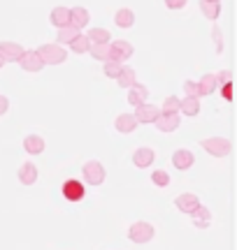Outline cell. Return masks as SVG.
Instances as JSON below:
<instances>
[{
    "label": "cell",
    "instance_id": "cell-1",
    "mask_svg": "<svg viewBox=\"0 0 237 250\" xmlns=\"http://www.w3.org/2000/svg\"><path fill=\"white\" fill-rule=\"evenodd\" d=\"M200 146L210 153V155H214V158H226V155H230V151H233V144H230V139H226V137H207V139L200 142Z\"/></svg>",
    "mask_w": 237,
    "mask_h": 250
},
{
    "label": "cell",
    "instance_id": "cell-2",
    "mask_svg": "<svg viewBox=\"0 0 237 250\" xmlns=\"http://www.w3.org/2000/svg\"><path fill=\"white\" fill-rule=\"evenodd\" d=\"M37 54H40L45 65H61L68 58V51L61 44H42L37 49Z\"/></svg>",
    "mask_w": 237,
    "mask_h": 250
},
{
    "label": "cell",
    "instance_id": "cell-3",
    "mask_svg": "<svg viewBox=\"0 0 237 250\" xmlns=\"http://www.w3.org/2000/svg\"><path fill=\"white\" fill-rule=\"evenodd\" d=\"M154 225L151 223H144V220H137V223L130 225V229H128V239L135 243H146L154 239Z\"/></svg>",
    "mask_w": 237,
    "mask_h": 250
},
{
    "label": "cell",
    "instance_id": "cell-4",
    "mask_svg": "<svg viewBox=\"0 0 237 250\" xmlns=\"http://www.w3.org/2000/svg\"><path fill=\"white\" fill-rule=\"evenodd\" d=\"M82 174H84V181L89 186H102L105 183V167H102L98 160H89L86 165L82 167Z\"/></svg>",
    "mask_w": 237,
    "mask_h": 250
},
{
    "label": "cell",
    "instance_id": "cell-5",
    "mask_svg": "<svg viewBox=\"0 0 237 250\" xmlns=\"http://www.w3.org/2000/svg\"><path fill=\"white\" fill-rule=\"evenodd\" d=\"M61 192H63V197L68 202H82L86 197V186L77 179H68L63 183V188H61Z\"/></svg>",
    "mask_w": 237,
    "mask_h": 250
},
{
    "label": "cell",
    "instance_id": "cell-6",
    "mask_svg": "<svg viewBox=\"0 0 237 250\" xmlns=\"http://www.w3.org/2000/svg\"><path fill=\"white\" fill-rule=\"evenodd\" d=\"M133 54H135V49H133L130 42H126V40H110V58H114L118 62H126Z\"/></svg>",
    "mask_w": 237,
    "mask_h": 250
},
{
    "label": "cell",
    "instance_id": "cell-7",
    "mask_svg": "<svg viewBox=\"0 0 237 250\" xmlns=\"http://www.w3.org/2000/svg\"><path fill=\"white\" fill-rule=\"evenodd\" d=\"M19 65H21V70L26 72H40L42 67H45V62H42V58H40V54L37 51H33V49H24V54L19 56Z\"/></svg>",
    "mask_w": 237,
    "mask_h": 250
},
{
    "label": "cell",
    "instance_id": "cell-8",
    "mask_svg": "<svg viewBox=\"0 0 237 250\" xmlns=\"http://www.w3.org/2000/svg\"><path fill=\"white\" fill-rule=\"evenodd\" d=\"M154 125L161 130V132H174L179 125H182V114H158L154 121Z\"/></svg>",
    "mask_w": 237,
    "mask_h": 250
},
{
    "label": "cell",
    "instance_id": "cell-9",
    "mask_svg": "<svg viewBox=\"0 0 237 250\" xmlns=\"http://www.w3.org/2000/svg\"><path fill=\"white\" fill-rule=\"evenodd\" d=\"M158 114H161V109L156 107V104H149V102H144V104L135 107V114H133V116H135L137 123L149 125V123H154Z\"/></svg>",
    "mask_w": 237,
    "mask_h": 250
},
{
    "label": "cell",
    "instance_id": "cell-10",
    "mask_svg": "<svg viewBox=\"0 0 237 250\" xmlns=\"http://www.w3.org/2000/svg\"><path fill=\"white\" fill-rule=\"evenodd\" d=\"M156 160V153L154 148H149V146H140L135 153H133V165L140 167V169H146V167H151Z\"/></svg>",
    "mask_w": 237,
    "mask_h": 250
},
{
    "label": "cell",
    "instance_id": "cell-11",
    "mask_svg": "<svg viewBox=\"0 0 237 250\" xmlns=\"http://www.w3.org/2000/svg\"><path fill=\"white\" fill-rule=\"evenodd\" d=\"M193 162H195V155H193L189 148H177V151L172 153V165H174V169H191L193 167Z\"/></svg>",
    "mask_w": 237,
    "mask_h": 250
},
{
    "label": "cell",
    "instance_id": "cell-12",
    "mask_svg": "<svg viewBox=\"0 0 237 250\" xmlns=\"http://www.w3.org/2000/svg\"><path fill=\"white\" fill-rule=\"evenodd\" d=\"M146 100H149V88H146L144 83H133L130 88H128V102L133 104V107H140V104H144Z\"/></svg>",
    "mask_w": 237,
    "mask_h": 250
},
{
    "label": "cell",
    "instance_id": "cell-13",
    "mask_svg": "<svg viewBox=\"0 0 237 250\" xmlns=\"http://www.w3.org/2000/svg\"><path fill=\"white\" fill-rule=\"evenodd\" d=\"M189 215L193 218V225H195L198 229H207V227H210V223H212L210 208H207V206H202V204L195 206V208H193Z\"/></svg>",
    "mask_w": 237,
    "mask_h": 250
},
{
    "label": "cell",
    "instance_id": "cell-14",
    "mask_svg": "<svg viewBox=\"0 0 237 250\" xmlns=\"http://www.w3.org/2000/svg\"><path fill=\"white\" fill-rule=\"evenodd\" d=\"M198 204H200V199H198V195H193V192H182V195L174 199V206H177L182 213H191Z\"/></svg>",
    "mask_w": 237,
    "mask_h": 250
},
{
    "label": "cell",
    "instance_id": "cell-15",
    "mask_svg": "<svg viewBox=\"0 0 237 250\" xmlns=\"http://www.w3.org/2000/svg\"><path fill=\"white\" fill-rule=\"evenodd\" d=\"M179 114H184V116H198L200 114V98L186 95L184 100H179Z\"/></svg>",
    "mask_w": 237,
    "mask_h": 250
},
{
    "label": "cell",
    "instance_id": "cell-16",
    "mask_svg": "<svg viewBox=\"0 0 237 250\" xmlns=\"http://www.w3.org/2000/svg\"><path fill=\"white\" fill-rule=\"evenodd\" d=\"M137 125H140V123L135 121V116H133V114H118L117 121H114V127H117V132H121V134H130Z\"/></svg>",
    "mask_w": 237,
    "mask_h": 250
},
{
    "label": "cell",
    "instance_id": "cell-17",
    "mask_svg": "<svg viewBox=\"0 0 237 250\" xmlns=\"http://www.w3.org/2000/svg\"><path fill=\"white\" fill-rule=\"evenodd\" d=\"M24 54V46L17 42H0V56L5 58V62L19 61V56Z\"/></svg>",
    "mask_w": 237,
    "mask_h": 250
},
{
    "label": "cell",
    "instance_id": "cell-18",
    "mask_svg": "<svg viewBox=\"0 0 237 250\" xmlns=\"http://www.w3.org/2000/svg\"><path fill=\"white\" fill-rule=\"evenodd\" d=\"M45 139L40 137V134H28L26 139H24V151L28 155H40V153L45 151Z\"/></svg>",
    "mask_w": 237,
    "mask_h": 250
},
{
    "label": "cell",
    "instance_id": "cell-19",
    "mask_svg": "<svg viewBox=\"0 0 237 250\" xmlns=\"http://www.w3.org/2000/svg\"><path fill=\"white\" fill-rule=\"evenodd\" d=\"M89 21H91V14H89V9L86 7H72L70 9V26L82 30L84 26H89Z\"/></svg>",
    "mask_w": 237,
    "mask_h": 250
},
{
    "label": "cell",
    "instance_id": "cell-20",
    "mask_svg": "<svg viewBox=\"0 0 237 250\" xmlns=\"http://www.w3.org/2000/svg\"><path fill=\"white\" fill-rule=\"evenodd\" d=\"M49 21H51V26H56V28L70 26V7H54L51 14H49Z\"/></svg>",
    "mask_w": 237,
    "mask_h": 250
},
{
    "label": "cell",
    "instance_id": "cell-21",
    "mask_svg": "<svg viewBox=\"0 0 237 250\" xmlns=\"http://www.w3.org/2000/svg\"><path fill=\"white\" fill-rule=\"evenodd\" d=\"M195 83H198V98L212 95L214 90L219 88V86H216V77H214V74H202L200 81H195Z\"/></svg>",
    "mask_w": 237,
    "mask_h": 250
},
{
    "label": "cell",
    "instance_id": "cell-22",
    "mask_svg": "<svg viewBox=\"0 0 237 250\" xmlns=\"http://www.w3.org/2000/svg\"><path fill=\"white\" fill-rule=\"evenodd\" d=\"M37 167L33 165V162H24L21 165V169H19V181L24 183V186H33V183H37Z\"/></svg>",
    "mask_w": 237,
    "mask_h": 250
},
{
    "label": "cell",
    "instance_id": "cell-23",
    "mask_svg": "<svg viewBox=\"0 0 237 250\" xmlns=\"http://www.w3.org/2000/svg\"><path fill=\"white\" fill-rule=\"evenodd\" d=\"M114 23H117L118 28H133V23H135V14H133V9H128V7H121L114 14Z\"/></svg>",
    "mask_w": 237,
    "mask_h": 250
},
{
    "label": "cell",
    "instance_id": "cell-24",
    "mask_svg": "<svg viewBox=\"0 0 237 250\" xmlns=\"http://www.w3.org/2000/svg\"><path fill=\"white\" fill-rule=\"evenodd\" d=\"M135 81H137L135 70H133V67H128V65H123V67H121V72L117 74V83L121 86V88H130Z\"/></svg>",
    "mask_w": 237,
    "mask_h": 250
},
{
    "label": "cell",
    "instance_id": "cell-25",
    "mask_svg": "<svg viewBox=\"0 0 237 250\" xmlns=\"http://www.w3.org/2000/svg\"><path fill=\"white\" fill-rule=\"evenodd\" d=\"M200 9L205 19H210V21H216L221 14V2H210V0H200Z\"/></svg>",
    "mask_w": 237,
    "mask_h": 250
},
{
    "label": "cell",
    "instance_id": "cell-26",
    "mask_svg": "<svg viewBox=\"0 0 237 250\" xmlns=\"http://www.w3.org/2000/svg\"><path fill=\"white\" fill-rule=\"evenodd\" d=\"M89 54L95 58V61H107L110 58V42H98V44H91L89 46Z\"/></svg>",
    "mask_w": 237,
    "mask_h": 250
},
{
    "label": "cell",
    "instance_id": "cell-27",
    "mask_svg": "<svg viewBox=\"0 0 237 250\" xmlns=\"http://www.w3.org/2000/svg\"><path fill=\"white\" fill-rule=\"evenodd\" d=\"M77 35H79V28H74V26L58 28V37H56V42H58V44H70Z\"/></svg>",
    "mask_w": 237,
    "mask_h": 250
},
{
    "label": "cell",
    "instance_id": "cell-28",
    "mask_svg": "<svg viewBox=\"0 0 237 250\" xmlns=\"http://www.w3.org/2000/svg\"><path fill=\"white\" fill-rule=\"evenodd\" d=\"M86 37H89V42H91V44H98V42H110L112 40V35H110V30H107V28H91Z\"/></svg>",
    "mask_w": 237,
    "mask_h": 250
},
{
    "label": "cell",
    "instance_id": "cell-29",
    "mask_svg": "<svg viewBox=\"0 0 237 250\" xmlns=\"http://www.w3.org/2000/svg\"><path fill=\"white\" fill-rule=\"evenodd\" d=\"M89 46H91L89 37L79 33V35H77L72 42H70V51H74V54H86V51H89Z\"/></svg>",
    "mask_w": 237,
    "mask_h": 250
},
{
    "label": "cell",
    "instance_id": "cell-30",
    "mask_svg": "<svg viewBox=\"0 0 237 250\" xmlns=\"http://www.w3.org/2000/svg\"><path fill=\"white\" fill-rule=\"evenodd\" d=\"M121 67H123V62L114 61V58H107V61H105V65H102V72H105V77L117 79V74L121 72Z\"/></svg>",
    "mask_w": 237,
    "mask_h": 250
},
{
    "label": "cell",
    "instance_id": "cell-31",
    "mask_svg": "<svg viewBox=\"0 0 237 250\" xmlns=\"http://www.w3.org/2000/svg\"><path fill=\"white\" fill-rule=\"evenodd\" d=\"M163 114H179V98L177 95H170V98H165L163 107H158Z\"/></svg>",
    "mask_w": 237,
    "mask_h": 250
},
{
    "label": "cell",
    "instance_id": "cell-32",
    "mask_svg": "<svg viewBox=\"0 0 237 250\" xmlns=\"http://www.w3.org/2000/svg\"><path fill=\"white\" fill-rule=\"evenodd\" d=\"M151 181H154V186L165 188V186H170V174L165 169H156L154 174H151Z\"/></svg>",
    "mask_w": 237,
    "mask_h": 250
},
{
    "label": "cell",
    "instance_id": "cell-33",
    "mask_svg": "<svg viewBox=\"0 0 237 250\" xmlns=\"http://www.w3.org/2000/svg\"><path fill=\"white\" fill-rule=\"evenodd\" d=\"M212 37H214V44H216V54H223V35H221L219 26H214V30H212Z\"/></svg>",
    "mask_w": 237,
    "mask_h": 250
},
{
    "label": "cell",
    "instance_id": "cell-34",
    "mask_svg": "<svg viewBox=\"0 0 237 250\" xmlns=\"http://www.w3.org/2000/svg\"><path fill=\"white\" fill-rule=\"evenodd\" d=\"M214 77H216V86H223V83H230V81H233V74H230L228 70L219 72V74H214Z\"/></svg>",
    "mask_w": 237,
    "mask_h": 250
},
{
    "label": "cell",
    "instance_id": "cell-35",
    "mask_svg": "<svg viewBox=\"0 0 237 250\" xmlns=\"http://www.w3.org/2000/svg\"><path fill=\"white\" fill-rule=\"evenodd\" d=\"M219 88H221V98L226 100V102H230V100H233V81H230V83H223Z\"/></svg>",
    "mask_w": 237,
    "mask_h": 250
},
{
    "label": "cell",
    "instance_id": "cell-36",
    "mask_svg": "<svg viewBox=\"0 0 237 250\" xmlns=\"http://www.w3.org/2000/svg\"><path fill=\"white\" fill-rule=\"evenodd\" d=\"M184 90H186V95H195L198 98V83L195 81H184Z\"/></svg>",
    "mask_w": 237,
    "mask_h": 250
},
{
    "label": "cell",
    "instance_id": "cell-37",
    "mask_svg": "<svg viewBox=\"0 0 237 250\" xmlns=\"http://www.w3.org/2000/svg\"><path fill=\"white\" fill-rule=\"evenodd\" d=\"M165 7L167 9H182V7H186V0H165Z\"/></svg>",
    "mask_w": 237,
    "mask_h": 250
},
{
    "label": "cell",
    "instance_id": "cell-38",
    "mask_svg": "<svg viewBox=\"0 0 237 250\" xmlns=\"http://www.w3.org/2000/svg\"><path fill=\"white\" fill-rule=\"evenodd\" d=\"M7 109H9V100L5 98V95H0V116L7 114Z\"/></svg>",
    "mask_w": 237,
    "mask_h": 250
},
{
    "label": "cell",
    "instance_id": "cell-39",
    "mask_svg": "<svg viewBox=\"0 0 237 250\" xmlns=\"http://www.w3.org/2000/svg\"><path fill=\"white\" fill-rule=\"evenodd\" d=\"M2 65H5V58H2V56H0V67H2Z\"/></svg>",
    "mask_w": 237,
    "mask_h": 250
},
{
    "label": "cell",
    "instance_id": "cell-40",
    "mask_svg": "<svg viewBox=\"0 0 237 250\" xmlns=\"http://www.w3.org/2000/svg\"><path fill=\"white\" fill-rule=\"evenodd\" d=\"M210 2H221V0H210Z\"/></svg>",
    "mask_w": 237,
    "mask_h": 250
}]
</instances>
